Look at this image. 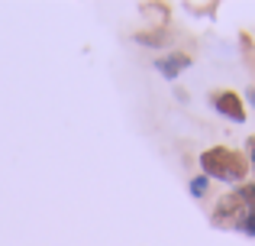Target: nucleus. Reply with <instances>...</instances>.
<instances>
[{
	"label": "nucleus",
	"instance_id": "obj_1",
	"mask_svg": "<svg viewBox=\"0 0 255 246\" xmlns=\"http://www.w3.org/2000/svg\"><path fill=\"white\" fill-rule=\"evenodd\" d=\"M200 175H207L210 182H226V185L249 182L246 152H236L230 146H210V149L200 152Z\"/></svg>",
	"mask_w": 255,
	"mask_h": 246
},
{
	"label": "nucleus",
	"instance_id": "obj_2",
	"mask_svg": "<svg viewBox=\"0 0 255 246\" xmlns=\"http://www.w3.org/2000/svg\"><path fill=\"white\" fill-rule=\"evenodd\" d=\"M246 214H255V211H249V204H246V198L239 195V188H233L230 195H223V198L217 201L210 221L217 224V227H236V224L243 221Z\"/></svg>",
	"mask_w": 255,
	"mask_h": 246
},
{
	"label": "nucleus",
	"instance_id": "obj_3",
	"mask_svg": "<svg viewBox=\"0 0 255 246\" xmlns=\"http://www.w3.org/2000/svg\"><path fill=\"white\" fill-rule=\"evenodd\" d=\"M210 104H213V110H217L220 117H226L230 123H243V120H246L243 94H236V91H230V88L213 91V94H210Z\"/></svg>",
	"mask_w": 255,
	"mask_h": 246
},
{
	"label": "nucleus",
	"instance_id": "obj_4",
	"mask_svg": "<svg viewBox=\"0 0 255 246\" xmlns=\"http://www.w3.org/2000/svg\"><path fill=\"white\" fill-rule=\"evenodd\" d=\"M155 68H158V75H162V78L174 81V78H178L184 68H191V55H184V52H171V55H162V58H158Z\"/></svg>",
	"mask_w": 255,
	"mask_h": 246
},
{
	"label": "nucleus",
	"instance_id": "obj_5",
	"mask_svg": "<svg viewBox=\"0 0 255 246\" xmlns=\"http://www.w3.org/2000/svg\"><path fill=\"white\" fill-rule=\"evenodd\" d=\"M136 39L139 45H152V49H158V45H168V29H145V32H136Z\"/></svg>",
	"mask_w": 255,
	"mask_h": 246
},
{
	"label": "nucleus",
	"instance_id": "obj_6",
	"mask_svg": "<svg viewBox=\"0 0 255 246\" xmlns=\"http://www.w3.org/2000/svg\"><path fill=\"white\" fill-rule=\"evenodd\" d=\"M207 185H210V178H207V175L191 178V195H194V198H204V195H207Z\"/></svg>",
	"mask_w": 255,
	"mask_h": 246
},
{
	"label": "nucleus",
	"instance_id": "obj_7",
	"mask_svg": "<svg viewBox=\"0 0 255 246\" xmlns=\"http://www.w3.org/2000/svg\"><path fill=\"white\" fill-rule=\"evenodd\" d=\"M236 230H239V234H246V237H255V214H246L243 221L236 224Z\"/></svg>",
	"mask_w": 255,
	"mask_h": 246
},
{
	"label": "nucleus",
	"instance_id": "obj_8",
	"mask_svg": "<svg viewBox=\"0 0 255 246\" xmlns=\"http://www.w3.org/2000/svg\"><path fill=\"white\" fill-rule=\"evenodd\" d=\"M246 162H249V172H252V178H255V136L246 139Z\"/></svg>",
	"mask_w": 255,
	"mask_h": 246
},
{
	"label": "nucleus",
	"instance_id": "obj_9",
	"mask_svg": "<svg viewBox=\"0 0 255 246\" xmlns=\"http://www.w3.org/2000/svg\"><path fill=\"white\" fill-rule=\"evenodd\" d=\"M246 97H249V104H252V110H255V84H249V91H246Z\"/></svg>",
	"mask_w": 255,
	"mask_h": 246
}]
</instances>
